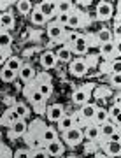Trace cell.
I'll return each mask as SVG.
<instances>
[{
  "label": "cell",
  "mask_w": 121,
  "mask_h": 158,
  "mask_svg": "<svg viewBox=\"0 0 121 158\" xmlns=\"http://www.w3.org/2000/svg\"><path fill=\"white\" fill-rule=\"evenodd\" d=\"M75 11V6L70 0H56V12L58 14H70Z\"/></svg>",
  "instance_id": "obj_24"
},
{
  "label": "cell",
  "mask_w": 121,
  "mask_h": 158,
  "mask_svg": "<svg viewBox=\"0 0 121 158\" xmlns=\"http://www.w3.org/2000/svg\"><path fill=\"white\" fill-rule=\"evenodd\" d=\"M4 67H7V69H11L12 72H19V69L23 67V60L19 56H9V60L6 62V65Z\"/></svg>",
  "instance_id": "obj_28"
},
{
  "label": "cell",
  "mask_w": 121,
  "mask_h": 158,
  "mask_svg": "<svg viewBox=\"0 0 121 158\" xmlns=\"http://www.w3.org/2000/svg\"><path fill=\"white\" fill-rule=\"evenodd\" d=\"M62 137H63V141L67 142V144H70V146H77V144H81L83 142V139H84V135H83V130L77 128V127H74V128L67 130V132H63L62 134Z\"/></svg>",
  "instance_id": "obj_3"
},
{
  "label": "cell",
  "mask_w": 121,
  "mask_h": 158,
  "mask_svg": "<svg viewBox=\"0 0 121 158\" xmlns=\"http://www.w3.org/2000/svg\"><path fill=\"white\" fill-rule=\"evenodd\" d=\"M18 119H21V118L18 116V113L14 111V107H9L6 113L2 114V118H0V125H4V127H9V128H11Z\"/></svg>",
  "instance_id": "obj_13"
},
{
  "label": "cell",
  "mask_w": 121,
  "mask_h": 158,
  "mask_svg": "<svg viewBox=\"0 0 121 158\" xmlns=\"http://www.w3.org/2000/svg\"><path fill=\"white\" fill-rule=\"evenodd\" d=\"M9 56H11L9 49H0V65H6V62L9 60Z\"/></svg>",
  "instance_id": "obj_39"
},
{
  "label": "cell",
  "mask_w": 121,
  "mask_h": 158,
  "mask_svg": "<svg viewBox=\"0 0 121 158\" xmlns=\"http://www.w3.org/2000/svg\"><path fill=\"white\" fill-rule=\"evenodd\" d=\"M114 104H116V106H121V95H119V93H116V97H114Z\"/></svg>",
  "instance_id": "obj_43"
},
{
  "label": "cell",
  "mask_w": 121,
  "mask_h": 158,
  "mask_svg": "<svg viewBox=\"0 0 121 158\" xmlns=\"http://www.w3.org/2000/svg\"><path fill=\"white\" fill-rule=\"evenodd\" d=\"M40 139H42V142H44V146L49 144V142H53V141H58L56 128H53V127H44V130L40 132Z\"/></svg>",
  "instance_id": "obj_20"
},
{
  "label": "cell",
  "mask_w": 121,
  "mask_h": 158,
  "mask_svg": "<svg viewBox=\"0 0 121 158\" xmlns=\"http://www.w3.org/2000/svg\"><path fill=\"white\" fill-rule=\"evenodd\" d=\"M105 121H109L107 109H105V107H97V111H95V116H93V119H91V123L97 125V127H100V125H104Z\"/></svg>",
  "instance_id": "obj_25"
},
{
  "label": "cell",
  "mask_w": 121,
  "mask_h": 158,
  "mask_svg": "<svg viewBox=\"0 0 121 158\" xmlns=\"http://www.w3.org/2000/svg\"><path fill=\"white\" fill-rule=\"evenodd\" d=\"M72 119H74V127H77V128H81L83 125L86 123V121L83 119V116H81L79 113H72Z\"/></svg>",
  "instance_id": "obj_38"
},
{
  "label": "cell",
  "mask_w": 121,
  "mask_h": 158,
  "mask_svg": "<svg viewBox=\"0 0 121 158\" xmlns=\"http://www.w3.org/2000/svg\"><path fill=\"white\" fill-rule=\"evenodd\" d=\"M30 19H32L35 25H44V23L47 21L46 16H44V14L37 9V7H34V9H32V12H30Z\"/></svg>",
  "instance_id": "obj_33"
},
{
  "label": "cell",
  "mask_w": 121,
  "mask_h": 158,
  "mask_svg": "<svg viewBox=\"0 0 121 158\" xmlns=\"http://www.w3.org/2000/svg\"><path fill=\"white\" fill-rule=\"evenodd\" d=\"M16 7H18V11H19V14H28L34 9V4L30 0H19L16 4Z\"/></svg>",
  "instance_id": "obj_34"
},
{
  "label": "cell",
  "mask_w": 121,
  "mask_h": 158,
  "mask_svg": "<svg viewBox=\"0 0 121 158\" xmlns=\"http://www.w3.org/2000/svg\"><path fill=\"white\" fill-rule=\"evenodd\" d=\"M16 77H18V74L12 72L11 69H7V67H2V69H0V79H2L4 83H12Z\"/></svg>",
  "instance_id": "obj_32"
},
{
  "label": "cell",
  "mask_w": 121,
  "mask_h": 158,
  "mask_svg": "<svg viewBox=\"0 0 121 158\" xmlns=\"http://www.w3.org/2000/svg\"><path fill=\"white\" fill-rule=\"evenodd\" d=\"M47 37L56 42V40H65V28L62 25H58L56 21H53L47 25Z\"/></svg>",
  "instance_id": "obj_5"
},
{
  "label": "cell",
  "mask_w": 121,
  "mask_h": 158,
  "mask_svg": "<svg viewBox=\"0 0 121 158\" xmlns=\"http://www.w3.org/2000/svg\"><path fill=\"white\" fill-rule=\"evenodd\" d=\"M12 107H14V111L18 113V116H19L21 119H25V118H28V116H30L28 106H26V104H23V102H16Z\"/></svg>",
  "instance_id": "obj_31"
},
{
  "label": "cell",
  "mask_w": 121,
  "mask_h": 158,
  "mask_svg": "<svg viewBox=\"0 0 121 158\" xmlns=\"http://www.w3.org/2000/svg\"><path fill=\"white\" fill-rule=\"evenodd\" d=\"M30 158H49V155L46 153L44 148H40V149H32L30 151Z\"/></svg>",
  "instance_id": "obj_37"
},
{
  "label": "cell",
  "mask_w": 121,
  "mask_h": 158,
  "mask_svg": "<svg viewBox=\"0 0 121 158\" xmlns=\"http://www.w3.org/2000/svg\"><path fill=\"white\" fill-rule=\"evenodd\" d=\"M88 48H90L88 39L84 37V35H81L79 39H77L74 44L70 46V51H72V53H75V55H84V53H88Z\"/></svg>",
  "instance_id": "obj_15"
},
{
  "label": "cell",
  "mask_w": 121,
  "mask_h": 158,
  "mask_svg": "<svg viewBox=\"0 0 121 158\" xmlns=\"http://www.w3.org/2000/svg\"><path fill=\"white\" fill-rule=\"evenodd\" d=\"M12 44V37L7 32H0V49H9Z\"/></svg>",
  "instance_id": "obj_35"
},
{
  "label": "cell",
  "mask_w": 121,
  "mask_h": 158,
  "mask_svg": "<svg viewBox=\"0 0 121 158\" xmlns=\"http://www.w3.org/2000/svg\"><path fill=\"white\" fill-rule=\"evenodd\" d=\"M100 146L109 156H119L121 153V142H114V141H100Z\"/></svg>",
  "instance_id": "obj_11"
},
{
  "label": "cell",
  "mask_w": 121,
  "mask_h": 158,
  "mask_svg": "<svg viewBox=\"0 0 121 158\" xmlns=\"http://www.w3.org/2000/svg\"><path fill=\"white\" fill-rule=\"evenodd\" d=\"M95 40H97V42H98L100 46L105 44V42H111V40H112V32H111L109 28H102V30H98L97 35H95Z\"/></svg>",
  "instance_id": "obj_27"
},
{
  "label": "cell",
  "mask_w": 121,
  "mask_h": 158,
  "mask_svg": "<svg viewBox=\"0 0 121 158\" xmlns=\"http://www.w3.org/2000/svg\"><path fill=\"white\" fill-rule=\"evenodd\" d=\"M35 85H37V90L42 93V97L44 98H49L51 97V93H53V86H51V83L49 81H35Z\"/></svg>",
  "instance_id": "obj_29"
},
{
  "label": "cell",
  "mask_w": 121,
  "mask_h": 158,
  "mask_svg": "<svg viewBox=\"0 0 121 158\" xmlns=\"http://www.w3.org/2000/svg\"><path fill=\"white\" fill-rule=\"evenodd\" d=\"M37 9L46 16V19L54 18L58 14L56 12V0H44V2H40L39 6H37Z\"/></svg>",
  "instance_id": "obj_6"
},
{
  "label": "cell",
  "mask_w": 121,
  "mask_h": 158,
  "mask_svg": "<svg viewBox=\"0 0 121 158\" xmlns=\"http://www.w3.org/2000/svg\"><path fill=\"white\" fill-rule=\"evenodd\" d=\"M54 55H56V60H58V62H65V63H70V62H72V51H70L69 46L60 48V49L54 53Z\"/></svg>",
  "instance_id": "obj_26"
},
{
  "label": "cell",
  "mask_w": 121,
  "mask_h": 158,
  "mask_svg": "<svg viewBox=\"0 0 121 158\" xmlns=\"http://www.w3.org/2000/svg\"><path fill=\"white\" fill-rule=\"evenodd\" d=\"M25 142H26V146L30 148V151H32V149H40V148H44V142L40 139V132H35L34 127H30L28 134H25Z\"/></svg>",
  "instance_id": "obj_2"
},
{
  "label": "cell",
  "mask_w": 121,
  "mask_h": 158,
  "mask_svg": "<svg viewBox=\"0 0 121 158\" xmlns=\"http://www.w3.org/2000/svg\"><path fill=\"white\" fill-rule=\"evenodd\" d=\"M44 149H46V153L49 156H62L63 151H65V146L60 141H53V142H49V144H46Z\"/></svg>",
  "instance_id": "obj_19"
},
{
  "label": "cell",
  "mask_w": 121,
  "mask_h": 158,
  "mask_svg": "<svg viewBox=\"0 0 121 158\" xmlns=\"http://www.w3.org/2000/svg\"><path fill=\"white\" fill-rule=\"evenodd\" d=\"M23 95L26 97V98L30 100V104H34V106H44V102H46V98L42 97V93L37 90L35 81H32V83H28V85L25 86Z\"/></svg>",
  "instance_id": "obj_1"
},
{
  "label": "cell",
  "mask_w": 121,
  "mask_h": 158,
  "mask_svg": "<svg viewBox=\"0 0 121 158\" xmlns=\"http://www.w3.org/2000/svg\"><path fill=\"white\" fill-rule=\"evenodd\" d=\"M98 130H100V141H105V139H109L114 134L116 130H119V125L112 123V121H105L104 125L98 127Z\"/></svg>",
  "instance_id": "obj_12"
},
{
  "label": "cell",
  "mask_w": 121,
  "mask_h": 158,
  "mask_svg": "<svg viewBox=\"0 0 121 158\" xmlns=\"http://www.w3.org/2000/svg\"><path fill=\"white\" fill-rule=\"evenodd\" d=\"M111 83H112V86H114V88H118V90H119V86H121V74H114V76L111 77Z\"/></svg>",
  "instance_id": "obj_40"
},
{
  "label": "cell",
  "mask_w": 121,
  "mask_h": 158,
  "mask_svg": "<svg viewBox=\"0 0 121 158\" xmlns=\"http://www.w3.org/2000/svg\"><path fill=\"white\" fill-rule=\"evenodd\" d=\"M105 141H114V142H121V134H119V130H116L114 134L109 137V139H105Z\"/></svg>",
  "instance_id": "obj_42"
},
{
  "label": "cell",
  "mask_w": 121,
  "mask_h": 158,
  "mask_svg": "<svg viewBox=\"0 0 121 158\" xmlns=\"http://www.w3.org/2000/svg\"><path fill=\"white\" fill-rule=\"evenodd\" d=\"M112 12H114V6L111 2H105V0L98 2V6H97V18L98 19H109L112 16Z\"/></svg>",
  "instance_id": "obj_8"
},
{
  "label": "cell",
  "mask_w": 121,
  "mask_h": 158,
  "mask_svg": "<svg viewBox=\"0 0 121 158\" xmlns=\"http://www.w3.org/2000/svg\"><path fill=\"white\" fill-rule=\"evenodd\" d=\"M63 114H65V109H63L62 104H53V106H49V109H47V118L51 119V121H58Z\"/></svg>",
  "instance_id": "obj_21"
},
{
  "label": "cell",
  "mask_w": 121,
  "mask_h": 158,
  "mask_svg": "<svg viewBox=\"0 0 121 158\" xmlns=\"http://www.w3.org/2000/svg\"><path fill=\"white\" fill-rule=\"evenodd\" d=\"M35 76H37V72H35V69L30 63H23V67L19 69V72H18V77L21 79L23 83H26V85L34 81Z\"/></svg>",
  "instance_id": "obj_9"
},
{
  "label": "cell",
  "mask_w": 121,
  "mask_h": 158,
  "mask_svg": "<svg viewBox=\"0 0 121 158\" xmlns=\"http://www.w3.org/2000/svg\"><path fill=\"white\" fill-rule=\"evenodd\" d=\"M69 158H79V156H69Z\"/></svg>",
  "instance_id": "obj_45"
},
{
  "label": "cell",
  "mask_w": 121,
  "mask_h": 158,
  "mask_svg": "<svg viewBox=\"0 0 121 158\" xmlns=\"http://www.w3.org/2000/svg\"><path fill=\"white\" fill-rule=\"evenodd\" d=\"M72 102L77 104V106L88 104V102H90V86H83L79 90H75L74 93H72Z\"/></svg>",
  "instance_id": "obj_10"
},
{
  "label": "cell",
  "mask_w": 121,
  "mask_h": 158,
  "mask_svg": "<svg viewBox=\"0 0 121 158\" xmlns=\"http://www.w3.org/2000/svg\"><path fill=\"white\" fill-rule=\"evenodd\" d=\"M119 46L116 44V42H105V44L100 46V53H102V56L104 58H112V56H118L119 55V49H118Z\"/></svg>",
  "instance_id": "obj_16"
},
{
  "label": "cell",
  "mask_w": 121,
  "mask_h": 158,
  "mask_svg": "<svg viewBox=\"0 0 121 158\" xmlns=\"http://www.w3.org/2000/svg\"><path fill=\"white\" fill-rule=\"evenodd\" d=\"M95 111H97V106L88 102V104H83V106H81V109L77 111V113L83 116V119H84L86 123H91L93 116H95Z\"/></svg>",
  "instance_id": "obj_18"
},
{
  "label": "cell",
  "mask_w": 121,
  "mask_h": 158,
  "mask_svg": "<svg viewBox=\"0 0 121 158\" xmlns=\"http://www.w3.org/2000/svg\"><path fill=\"white\" fill-rule=\"evenodd\" d=\"M107 116H109V121H112V123H116V125H119L121 106H116V104H112V106H111V109H107Z\"/></svg>",
  "instance_id": "obj_30"
},
{
  "label": "cell",
  "mask_w": 121,
  "mask_h": 158,
  "mask_svg": "<svg viewBox=\"0 0 121 158\" xmlns=\"http://www.w3.org/2000/svg\"><path fill=\"white\" fill-rule=\"evenodd\" d=\"M56 123H58V130H60L62 134L67 132V130H70V128H74V119H72V114H63Z\"/></svg>",
  "instance_id": "obj_23"
},
{
  "label": "cell",
  "mask_w": 121,
  "mask_h": 158,
  "mask_svg": "<svg viewBox=\"0 0 121 158\" xmlns=\"http://www.w3.org/2000/svg\"><path fill=\"white\" fill-rule=\"evenodd\" d=\"M56 55L53 53L51 49H47V51H44L42 55H40V65L44 69H53V67H56Z\"/></svg>",
  "instance_id": "obj_17"
},
{
  "label": "cell",
  "mask_w": 121,
  "mask_h": 158,
  "mask_svg": "<svg viewBox=\"0 0 121 158\" xmlns=\"http://www.w3.org/2000/svg\"><path fill=\"white\" fill-rule=\"evenodd\" d=\"M0 7H6V2H0Z\"/></svg>",
  "instance_id": "obj_44"
},
{
  "label": "cell",
  "mask_w": 121,
  "mask_h": 158,
  "mask_svg": "<svg viewBox=\"0 0 121 158\" xmlns=\"http://www.w3.org/2000/svg\"><path fill=\"white\" fill-rule=\"evenodd\" d=\"M70 74L72 76H77V77H81V76H86L88 74V62L86 60H83V58H75V60H72L70 62Z\"/></svg>",
  "instance_id": "obj_4"
},
{
  "label": "cell",
  "mask_w": 121,
  "mask_h": 158,
  "mask_svg": "<svg viewBox=\"0 0 121 158\" xmlns=\"http://www.w3.org/2000/svg\"><path fill=\"white\" fill-rule=\"evenodd\" d=\"M14 27V16L11 12H4L0 14V32H7Z\"/></svg>",
  "instance_id": "obj_22"
},
{
  "label": "cell",
  "mask_w": 121,
  "mask_h": 158,
  "mask_svg": "<svg viewBox=\"0 0 121 158\" xmlns=\"http://www.w3.org/2000/svg\"><path fill=\"white\" fill-rule=\"evenodd\" d=\"M79 37H81V34H77V32H69V34H65V42H67V46L70 48Z\"/></svg>",
  "instance_id": "obj_36"
},
{
  "label": "cell",
  "mask_w": 121,
  "mask_h": 158,
  "mask_svg": "<svg viewBox=\"0 0 121 158\" xmlns=\"http://www.w3.org/2000/svg\"><path fill=\"white\" fill-rule=\"evenodd\" d=\"M84 14H83V12H79L77 11V9H75V11H72L69 14V21H67V27H69V28H72V30H75V28H79L81 25H83V23H84Z\"/></svg>",
  "instance_id": "obj_14"
},
{
  "label": "cell",
  "mask_w": 121,
  "mask_h": 158,
  "mask_svg": "<svg viewBox=\"0 0 121 158\" xmlns=\"http://www.w3.org/2000/svg\"><path fill=\"white\" fill-rule=\"evenodd\" d=\"M14 158H30V149H19V151H16Z\"/></svg>",
  "instance_id": "obj_41"
},
{
  "label": "cell",
  "mask_w": 121,
  "mask_h": 158,
  "mask_svg": "<svg viewBox=\"0 0 121 158\" xmlns=\"http://www.w3.org/2000/svg\"><path fill=\"white\" fill-rule=\"evenodd\" d=\"M26 132H28L26 121H25V119H18L16 123L9 128V137H11V139H19V137H23Z\"/></svg>",
  "instance_id": "obj_7"
}]
</instances>
